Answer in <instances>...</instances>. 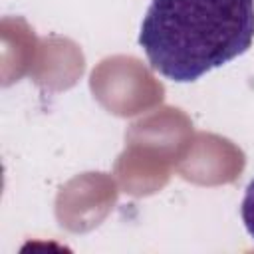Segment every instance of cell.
<instances>
[{
    "mask_svg": "<svg viewBox=\"0 0 254 254\" xmlns=\"http://www.w3.org/2000/svg\"><path fill=\"white\" fill-rule=\"evenodd\" d=\"M240 216H242V222H244L246 232L254 240V179L248 183V187L244 190L242 204H240Z\"/></svg>",
    "mask_w": 254,
    "mask_h": 254,
    "instance_id": "cell-2",
    "label": "cell"
},
{
    "mask_svg": "<svg viewBox=\"0 0 254 254\" xmlns=\"http://www.w3.org/2000/svg\"><path fill=\"white\" fill-rule=\"evenodd\" d=\"M254 42V0H151L139 46L151 67L177 83L246 54Z\"/></svg>",
    "mask_w": 254,
    "mask_h": 254,
    "instance_id": "cell-1",
    "label": "cell"
}]
</instances>
